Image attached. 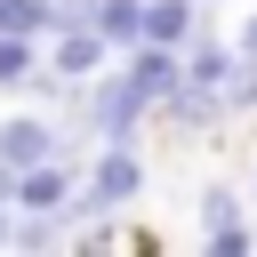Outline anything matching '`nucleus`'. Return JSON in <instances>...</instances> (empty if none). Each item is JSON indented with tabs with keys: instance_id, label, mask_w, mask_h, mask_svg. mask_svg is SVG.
Instances as JSON below:
<instances>
[{
	"instance_id": "f257e3e1",
	"label": "nucleus",
	"mask_w": 257,
	"mask_h": 257,
	"mask_svg": "<svg viewBox=\"0 0 257 257\" xmlns=\"http://www.w3.org/2000/svg\"><path fill=\"white\" fill-rule=\"evenodd\" d=\"M88 120H96V145H137V128L153 120V96L128 80V64H120V72L104 64V72L88 80Z\"/></svg>"
},
{
	"instance_id": "f03ea898",
	"label": "nucleus",
	"mask_w": 257,
	"mask_h": 257,
	"mask_svg": "<svg viewBox=\"0 0 257 257\" xmlns=\"http://www.w3.org/2000/svg\"><path fill=\"white\" fill-rule=\"evenodd\" d=\"M249 209H257V201H241L233 185H209V193H201V249H217V257H241V249H257V233H249Z\"/></svg>"
},
{
	"instance_id": "7ed1b4c3",
	"label": "nucleus",
	"mask_w": 257,
	"mask_h": 257,
	"mask_svg": "<svg viewBox=\"0 0 257 257\" xmlns=\"http://www.w3.org/2000/svg\"><path fill=\"white\" fill-rule=\"evenodd\" d=\"M64 153V137H56V112H8L0 120V161L24 177V169H40V161H56Z\"/></svg>"
},
{
	"instance_id": "20e7f679",
	"label": "nucleus",
	"mask_w": 257,
	"mask_h": 257,
	"mask_svg": "<svg viewBox=\"0 0 257 257\" xmlns=\"http://www.w3.org/2000/svg\"><path fill=\"white\" fill-rule=\"evenodd\" d=\"M88 193H96L104 209H137V193H145V161H137V145H96V161H88Z\"/></svg>"
},
{
	"instance_id": "39448f33",
	"label": "nucleus",
	"mask_w": 257,
	"mask_h": 257,
	"mask_svg": "<svg viewBox=\"0 0 257 257\" xmlns=\"http://www.w3.org/2000/svg\"><path fill=\"white\" fill-rule=\"evenodd\" d=\"M112 56H120V48H112L96 24H64V32H48V64H56L64 80H96Z\"/></svg>"
},
{
	"instance_id": "423d86ee",
	"label": "nucleus",
	"mask_w": 257,
	"mask_h": 257,
	"mask_svg": "<svg viewBox=\"0 0 257 257\" xmlns=\"http://www.w3.org/2000/svg\"><path fill=\"white\" fill-rule=\"evenodd\" d=\"M120 64H128V80H137V88L153 96V112H161V104H169V96L185 88V48H169V40H137V48L120 56Z\"/></svg>"
},
{
	"instance_id": "0eeeda50",
	"label": "nucleus",
	"mask_w": 257,
	"mask_h": 257,
	"mask_svg": "<svg viewBox=\"0 0 257 257\" xmlns=\"http://www.w3.org/2000/svg\"><path fill=\"white\" fill-rule=\"evenodd\" d=\"M193 32H201V0H145V40L185 48Z\"/></svg>"
},
{
	"instance_id": "6e6552de",
	"label": "nucleus",
	"mask_w": 257,
	"mask_h": 257,
	"mask_svg": "<svg viewBox=\"0 0 257 257\" xmlns=\"http://www.w3.org/2000/svg\"><path fill=\"white\" fill-rule=\"evenodd\" d=\"M233 56H241V48H225V40H209V32H193V40H185V80H193V88H225V72H233Z\"/></svg>"
},
{
	"instance_id": "1a4fd4ad",
	"label": "nucleus",
	"mask_w": 257,
	"mask_h": 257,
	"mask_svg": "<svg viewBox=\"0 0 257 257\" xmlns=\"http://www.w3.org/2000/svg\"><path fill=\"white\" fill-rule=\"evenodd\" d=\"M40 64H48V56H40V32H0V88L24 96V80H32Z\"/></svg>"
},
{
	"instance_id": "9d476101",
	"label": "nucleus",
	"mask_w": 257,
	"mask_h": 257,
	"mask_svg": "<svg viewBox=\"0 0 257 257\" xmlns=\"http://www.w3.org/2000/svg\"><path fill=\"white\" fill-rule=\"evenodd\" d=\"M96 32L128 56V48L145 40V0H96Z\"/></svg>"
},
{
	"instance_id": "9b49d317",
	"label": "nucleus",
	"mask_w": 257,
	"mask_h": 257,
	"mask_svg": "<svg viewBox=\"0 0 257 257\" xmlns=\"http://www.w3.org/2000/svg\"><path fill=\"white\" fill-rule=\"evenodd\" d=\"M0 32H56V0H0Z\"/></svg>"
},
{
	"instance_id": "f8f14e48",
	"label": "nucleus",
	"mask_w": 257,
	"mask_h": 257,
	"mask_svg": "<svg viewBox=\"0 0 257 257\" xmlns=\"http://www.w3.org/2000/svg\"><path fill=\"white\" fill-rule=\"evenodd\" d=\"M217 96H225V112H249L257 104V56H233V72H225Z\"/></svg>"
},
{
	"instance_id": "ddd939ff",
	"label": "nucleus",
	"mask_w": 257,
	"mask_h": 257,
	"mask_svg": "<svg viewBox=\"0 0 257 257\" xmlns=\"http://www.w3.org/2000/svg\"><path fill=\"white\" fill-rule=\"evenodd\" d=\"M64 24H96V0H56V32Z\"/></svg>"
},
{
	"instance_id": "4468645a",
	"label": "nucleus",
	"mask_w": 257,
	"mask_h": 257,
	"mask_svg": "<svg viewBox=\"0 0 257 257\" xmlns=\"http://www.w3.org/2000/svg\"><path fill=\"white\" fill-rule=\"evenodd\" d=\"M0 249H16V201H0Z\"/></svg>"
},
{
	"instance_id": "2eb2a0df",
	"label": "nucleus",
	"mask_w": 257,
	"mask_h": 257,
	"mask_svg": "<svg viewBox=\"0 0 257 257\" xmlns=\"http://www.w3.org/2000/svg\"><path fill=\"white\" fill-rule=\"evenodd\" d=\"M233 48H241V56H257V16L241 24V40H233Z\"/></svg>"
},
{
	"instance_id": "dca6fc26",
	"label": "nucleus",
	"mask_w": 257,
	"mask_h": 257,
	"mask_svg": "<svg viewBox=\"0 0 257 257\" xmlns=\"http://www.w3.org/2000/svg\"><path fill=\"white\" fill-rule=\"evenodd\" d=\"M0 201H16V169L8 161H0Z\"/></svg>"
},
{
	"instance_id": "f3484780",
	"label": "nucleus",
	"mask_w": 257,
	"mask_h": 257,
	"mask_svg": "<svg viewBox=\"0 0 257 257\" xmlns=\"http://www.w3.org/2000/svg\"><path fill=\"white\" fill-rule=\"evenodd\" d=\"M249 201H257V185H249Z\"/></svg>"
},
{
	"instance_id": "a211bd4d",
	"label": "nucleus",
	"mask_w": 257,
	"mask_h": 257,
	"mask_svg": "<svg viewBox=\"0 0 257 257\" xmlns=\"http://www.w3.org/2000/svg\"><path fill=\"white\" fill-rule=\"evenodd\" d=\"M201 8H217V0H201Z\"/></svg>"
}]
</instances>
